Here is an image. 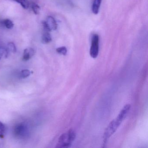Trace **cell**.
<instances>
[{
    "instance_id": "cell-15",
    "label": "cell",
    "mask_w": 148,
    "mask_h": 148,
    "mask_svg": "<svg viewBox=\"0 0 148 148\" xmlns=\"http://www.w3.org/2000/svg\"><path fill=\"white\" fill-rule=\"evenodd\" d=\"M32 9L35 14H38L40 12V7L37 4L33 3L32 4Z\"/></svg>"
},
{
    "instance_id": "cell-9",
    "label": "cell",
    "mask_w": 148,
    "mask_h": 148,
    "mask_svg": "<svg viewBox=\"0 0 148 148\" xmlns=\"http://www.w3.org/2000/svg\"><path fill=\"white\" fill-rule=\"evenodd\" d=\"M1 23L8 29H12L14 26V24L13 23L12 21L8 19L3 20L1 21Z\"/></svg>"
},
{
    "instance_id": "cell-3",
    "label": "cell",
    "mask_w": 148,
    "mask_h": 148,
    "mask_svg": "<svg viewBox=\"0 0 148 148\" xmlns=\"http://www.w3.org/2000/svg\"><path fill=\"white\" fill-rule=\"evenodd\" d=\"M99 51V37L97 34H93L92 38L91 46L90 50V55L93 58H97Z\"/></svg>"
},
{
    "instance_id": "cell-14",
    "label": "cell",
    "mask_w": 148,
    "mask_h": 148,
    "mask_svg": "<svg viewBox=\"0 0 148 148\" xmlns=\"http://www.w3.org/2000/svg\"><path fill=\"white\" fill-rule=\"evenodd\" d=\"M8 50L13 53H15L17 51V48H16L15 45L13 42H9L8 43Z\"/></svg>"
},
{
    "instance_id": "cell-10",
    "label": "cell",
    "mask_w": 148,
    "mask_h": 148,
    "mask_svg": "<svg viewBox=\"0 0 148 148\" xmlns=\"http://www.w3.org/2000/svg\"><path fill=\"white\" fill-rule=\"evenodd\" d=\"M20 4L25 9H28L30 6V3L27 0H13Z\"/></svg>"
},
{
    "instance_id": "cell-16",
    "label": "cell",
    "mask_w": 148,
    "mask_h": 148,
    "mask_svg": "<svg viewBox=\"0 0 148 148\" xmlns=\"http://www.w3.org/2000/svg\"><path fill=\"white\" fill-rule=\"evenodd\" d=\"M56 51L58 53L63 55H66L67 53V49L65 47H59L56 49Z\"/></svg>"
},
{
    "instance_id": "cell-8",
    "label": "cell",
    "mask_w": 148,
    "mask_h": 148,
    "mask_svg": "<svg viewBox=\"0 0 148 148\" xmlns=\"http://www.w3.org/2000/svg\"><path fill=\"white\" fill-rule=\"evenodd\" d=\"M52 41V38L49 32H46L43 34L42 37V43L44 44H47Z\"/></svg>"
},
{
    "instance_id": "cell-7",
    "label": "cell",
    "mask_w": 148,
    "mask_h": 148,
    "mask_svg": "<svg viewBox=\"0 0 148 148\" xmlns=\"http://www.w3.org/2000/svg\"><path fill=\"white\" fill-rule=\"evenodd\" d=\"M102 0H94L92 6V12L95 14H98Z\"/></svg>"
},
{
    "instance_id": "cell-11",
    "label": "cell",
    "mask_w": 148,
    "mask_h": 148,
    "mask_svg": "<svg viewBox=\"0 0 148 148\" xmlns=\"http://www.w3.org/2000/svg\"><path fill=\"white\" fill-rule=\"evenodd\" d=\"M8 50L3 47H0V60L2 58H7L8 56Z\"/></svg>"
},
{
    "instance_id": "cell-2",
    "label": "cell",
    "mask_w": 148,
    "mask_h": 148,
    "mask_svg": "<svg viewBox=\"0 0 148 148\" xmlns=\"http://www.w3.org/2000/svg\"><path fill=\"white\" fill-rule=\"evenodd\" d=\"M76 137V134L73 129L63 133L60 137L56 148H68L71 147Z\"/></svg>"
},
{
    "instance_id": "cell-4",
    "label": "cell",
    "mask_w": 148,
    "mask_h": 148,
    "mask_svg": "<svg viewBox=\"0 0 148 148\" xmlns=\"http://www.w3.org/2000/svg\"><path fill=\"white\" fill-rule=\"evenodd\" d=\"M42 24L44 29L46 32H50L56 30L58 28V25L55 19L52 16H48L45 21H43Z\"/></svg>"
},
{
    "instance_id": "cell-13",
    "label": "cell",
    "mask_w": 148,
    "mask_h": 148,
    "mask_svg": "<svg viewBox=\"0 0 148 148\" xmlns=\"http://www.w3.org/2000/svg\"><path fill=\"white\" fill-rule=\"evenodd\" d=\"M32 73V71L30 70L25 69V70H23L21 71V72L20 76L23 78H26L29 77Z\"/></svg>"
},
{
    "instance_id": "cell-1",
    "label": "cell",
    "mask_w": 148,
    "mask_h": 148,
    "mask_svg": "<svg viewBox=\"0 0 148 148\" xmlns=\"http://www.w3.org/2000/svg\"><path fill=\"white\" fill-rule=\"evenodd\" d=\"M130 108V105H125L123 107L116 118L112 120L109 124L105 131L103 137L104 143H105L109 138L116 132L119 125H121V123L125 119Z\"/></svg>"
},
{
    "instance_id": "cell-12",
    "label": "cell",
    "mask_w": 148,
    "mask_h": 148,
    "mask_svg": "<svg viewBox=\"0 0 148 148\" xmlns=\"http://www.w3.org/2000/svg\"><path fill=\"white\" fill-rule=\"evenodd\" d=\"M6 132V127L5 125L0 121V138L5 137Z\"/></svg>"
},
{
    "instance_id": "cell-5",
    "label": "cell",
    "mask_w": 148,
    "mask_h": 148,
    "mask_svg": "<svg viewBox=\"0 0 148 148\" xmlns=\"http://www.w3.org/2000/svg\"><path fill=\"white\" fill-rule=\"evenodd\" d=\"M27 128L24 124H19L15 127L14 129V133L18 136L23 137L25 136L27 132Z\"/></svg>"
},
{
    "instance_id": "cell-6",
    "label": "cell",
    "mask_w": 148,
    "mask_h": 148,
    "mask_svg": "<svg viewBox=\"0 0 148 148\" xmlns=\"http://www.w3.org/2000/svg\"><path fill=\"white\" fill-rule=\"evenodd\" d=\"M35 53V51L33 48L29 47L24 50L23 53V60L25 61L30 60Z\"/></svg>"
}]
</instances>
